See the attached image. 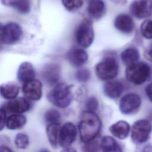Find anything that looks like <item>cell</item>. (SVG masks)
Instances as JSON below:
<instances>
[{
	"label": "cell",
	"instance_id": "cell-24",
	"mask_svg": "<svg viewBox=\"0 0 152 152\" xmlns=\"http://www.w3.org/2000/svg\"><path fill=\"white\" fill-rule=\"evenodd\" d=\"M61 128L59 124H48L46 126V136L49 144L53 147H56L59 144Z\"/></svg>",
	"mask_w": 152,
	"mask_h": 152
},
{
	"label": "cell",
	"instance_id": "cell-4",
	"mask_svg": "<svg viewBox=\"0 0 152 152\" xmlns=\"http://www.w3.org/2000/svg\"><path fill=\"white\" fill-rule=\"evenodd\" d=\"M119 65L115 57L106 56L95 67L96 76L101 80L109 81L115 78L118 74Z\"/></svg>",
	"mask_w": 152,
	"mask_h": 152
},
{
	"label": "cell",
	"instance_id": "cell-22",
	"mask_svg": "<svg viewBox=\"0 0 152 152\" xmlns=\"http://www.w3.org/2000/svg\"><path fill=\"white\" fill-rule=\"evenodd\" d=\"M1 2L4 5L12 7L22 14L28 13L31 8L30 0H1Z\"/></svg>",
	"mask_w": 152,
	"mask_h": 152
},
{
	"label": "cell",
	"instance_id": "cell-19",
	"mask_svg": "<svg viewBox=\"0 0 152 152\" xmlns=\"http://www.w3.org/2000/svg\"><path fill=\"white\" fill-rule=\"evenodd\" d=\"M34 77L35 71L30 62H23L20 65L17 71V79L20 82L24 83L34 79Z\"/></svg>",
	"mask_w": 152,
	"mask_h": 152
},
{
	"label": "cell",
	"instance_id": "cell-23",
	"mask_svg": "<svg viewBox=\"0 0 152 152\" xmlns=\"http://www.w3.org/2000/svg\"><path fill=\"white\" fill-rule=\"evenodd\" d=\"M100 148L104 152H120L122 151L121 145L110 136L103 137L100 142Z\"/></svg>",
	"mask_w": 152,
	"mask_h": 152
},
{
	"label": "cell",
	"instance_id": "cell-1",
	"mask_svg": "<svg viewBox=\"0 0 152 152\" xmlns=\"http://www.w3.org/2000/svg\"><path fill=\"white\" fill-rule=\"evenodd\" d=\"M101 128V120L94 112L86 110L81 113L78 125L81 141L87 143L94 140L99 135Z\"/></svg>",
	"mask_w": 152,
	"mask_h": 152
},
{
	"label": "cell",
	"instance_id": "cell-30",
	"mask_svg": "<svg viewBox=\"0 0 152 152\" xmlns=\"http://www.w3.org/2000/svg\"><path fill=\"white\" fill-rule=\"evenodd\" d=\"M91 78V72L87 68H80L75 73V78L76 80L81 83H84L89 81Z\"/></svg>",
	"mask_w": 152,
	"mask_h": 152
},
{
	"label": "cell",
	"instance_id": "cell-31",
	"mask_svg": "<svg viewBox=\"0 0 152 152\" xmlns=\"http://www.w3.org/2000/svg\"><path fill=\"white\" fill-rule=\"evenodd\" d=\"M99 106L98 99L95 96H91L87 99L86 102V110L94 112Z\"/></svg>",
	"mask_w": 152,
	"mask_h": 152
},
{
	"label": "cell",
	"instance_id": "cell-7",
	"mask_svg": "<svg viewBox=\"0 0 152 152\" xmlns=\"http://www.w3.org/2000/svg\"><path fill=\"white\" fill-rule=\"evenodd\" d=\"M22 35V28L17 23L9 22L1 26L0 37L2 44L6 45H14L19 42Z\"/></svg>",
	"mask_w": 152,
	"mask_h": 152
},
{
	"label": "cell",
	"instance_id": "cell-34",
	"mask_svg": "<svg viewBox=\"0 0 152 152\" xmlns=\"http://www.w3.org/2000/svg\"><path fill=\"white\" fill-rule=\"evenodd\" d=\"M7 112L2 108H0V115H1V131L3 129V128L5 126L7 118H6Z\"/></svg>",
	"mask_w": 152,
	"mask_h": 152
},
{
	"label": "cell",
	"instance_id": "cell-21",
	"mask_svg": "<svg viewBox=\"0 0 152 152\" xmlns=\"http://www.w3.org/2000/svg\"><path fill=\"white\" fill-rule=\"evenodd\" d=\"M27 118L21 113H12L6 121L5 126L10 130H17L23 128L26 124Z\"/></svg>",
	"mask_w": 152,
	"mask_h": 152
},
{
	"label": "cell",
	"instance_id": "cell-36",
	"mask_svg": "<svg viewBox=\"0 0 152 152\" xmlns=\"http://www.w3.org/2000/svg\"><path fill=\"white\" fill-rule=\"evenodd\" d=\"M143 151H152V142L148 144L146 146H145Z\"/></svg>",
	"mask_w": 152,
	"mask_h": 152
},
{
	"label": "cell",
	"instance_id": "cell-20",
	"mask_svg": "<svg viewBox=\"0 0 152 152\" xmlns=\"http://www.w3.org/2000/svg\"><path fill=\"white\" fill-rule=\"evenodd\" d=\"M20 87L18 85L12 81L4 83L1 84L0 91L1 96L7 100H11L17 97Z\"/></svg>",
	"mask_w": 152,
	"mask_h": 152
},
{
	"label": "cell",
	"instance_id": "cell-26",
	"mask_svg": "<svg viewBox=\"0 0 152 152\" xmlns=\"http://www.w3.org/2000/svg\"><path fill=\"white\" fill-rule=\"evenodd\" d=\"M44 119L48 124H59L61 120V115L58 110L51 109L47 110L44 115Z\"/></svg>",
	"mask_w": 152,
	"mask_h": 152
},
{
	"label": "cell",
	"instance_id": "cell-2",
	"mask_svg": "<svg viewBox=\"0 0 152 152\" xmlns=\"http://www.w3.org/2000/svg\"><path fill=\"white\" fill-rule=\"evenodd\" d=\"M47 97L56 107L65 108L69 106L72 100V86L64 83H58L49 92Z\"/></svg>",
	"mask_w": 152,
	"mask_h": 152
},
{
	"label": "cell",
	"instance_id": "cell-5",
	"mask_svg": "<svg viewBox=\"0 0 152 152\" xmlns=\"http://www.w3.org/2000/svg\"><path fill=\"white\" fill-rule=\"evenodd\" d=\"M74 36L76 42L80 46L83 48L90 47L94 38L92 21L88 18L83 19L77 27Z\"/></svg>",
	"mask_w": 152,
	"mask_h": 152
},
{
	"label": "cell",
	"instance_id": "cell-15",
	"mask_svg": "<svg viewBox=\"0 0 152 152\" xmlns=\"http://www.w3.org/2000/svg\"><path fill=\"white\" fill-rule=\"evenodd\" d=\"M114 26L121 33L129 34L134 30L135 24L130 15L126 14H120L114 20Z\"/></svg>",
	"mask_w": 152,
	"mask_h": 152
},
{
	"label": "cell",
	"instance_id": "cell-13",
	"mask_svg": "<svg viewBox=\"0 0 152 152\" xmlns=\"http://www.w3.org/2000/svg\"><path fill=\"white\" fill-rule=\"evenodd\" d=\"M43 80L50 86L58 84L61 77V68L56 64L49 63L43 66L41 71Z\"/></svg>",
	"mask_w": 152,
	"mask_h": 152
},
{
	"label": "cell",
	"instance_id": "cell-6",
	"mask_svg": "<svg viewBox=\"0 0 152 152\" xmlns=\"http://www.w3.org/2000/svg\"><path fill=\"white\" fill-rule=\"evenodd\" d=\"M151 131L152 125L148 120H138L131 128V140L135 144H142L148 140Z\"/></svg>",
	"mask_w": 152,
	"mask_h": 152
},
{
	"label": "cell",
	"instance_id": "cell-9",
	"mask_svg": "<svg viewBox=\"0 0 152 152\" xmlns=\"http://www.w3.org/2000/svg\"><path fill=\"white\" fill-rule=\"evenodd\" d=\"M131 14L138 19H144L152 15V0H134L130 5Z\"/></svg>",
	"mask_w": 152,
	"mask_h": 152
},
{
	"label": "cell",
	"instance_id": "cell-8",
	"mask_svg": "<svg viewBox=\"0 0 152 152\" xmlns=\"http://www.w3.org/2000/svg\"><path fill=\"white\" fill-rule=\"evenodd\" d=\"M141 99L134 93H129L124 95L120 100L119 108L120 112L126 115L136 113L141 107Z\"/></svg>",
	"mask_w": 152,
	"mask_h": 152
},
{
	"label": "cell",
	"instance_id": "cell-18",
	"mask_svg": "<svg viewBox=\"0 0 152 152\" xmlns=\"http://www.w3.org/2000/svg\"><path fill=\"white\" fill-rule=\"evenodd\" d=\"M110 132L119 140H125L128 137L131 131L129 124L125 121H119L112 124L109 128Z\"/></svg>",
	"mask_w": 152,
	"mask_h": 152
},
{
	"label": "cell",
	"instance_id": "cell-11",
	"mask_svg": "<svg viewBox=\"0 0 152 152\" xmlns=\"http://www.w3.org/2000/svg\"><path fill=\"white\" fill-rule=\"evenodd\" d=\"M22 91L27 99L37 101L42 96V84L38 80L32 79L23 83Z\"/></svg>",
	"mask_w": 152,
	"mask_h": 152
},
{
	"label": "cell",
	"instance_id": "cell-35",
	"mask_svg": "<svg viewBox=\"0 0 152 152\" xmlns=\"http://www.w3.org/2000/svg\"><path fill=\"white\" fill-rule=\"evenodd\" d=\"M145 94L149 99V100L152 102V82L149 83L145 88Z\"/></svg>",
	"mask_w": 152,
	"mask_h": 152
},
{
	"label": "cell",
	"instance_id": "cell-3",
	"mask_svg": "<svg viewBox=\"0 0 152 152\" xmlns=\"http://www.w3.org/2000/svg\"><path fill=\"white\" fill-rule=\"evenodd\" d=\"M125 75L126 79L135 85H141L146 82L151 75V68L148 64L138 61L127 66Z\"/></svg>",
	"mask_w": 152,
	"mask_h": 152
},
{
	"label": "cell",
	"instance_id": "cell-33",
	"mask_svg": "<svg viewBox=\"0 0 152 152\" xmlns=\"http://www.w3.org/2000/svg\"><path fill=\"white\" fill-rule=\"evenodd\" d=\"M144 58L149 62H152V42L144 52Z\"/></svg>",
	"mask_w": 152,
	"mask_h": 152
},
{
	"label": "cell",
	"instance_id": "cell-37",
	"mask_svg": "<svg viewBox=\"0 0 152 152\" xmlns=\"http://www.w3.org/2000/svg\"><path fill=\"white\" fill-rule=\"evenodd\" d=\"M112 2L118 3V4H125L126 2V0H111Z\"/></svg>",
	"mask_w": 152,
	"mask_h": 152
},
{
	"label": "cell",
	"instance_id": "cell-16",
	"mask_svg": "<svg viewBox=\"0 0 152 152\" xmlns=\"http://www.w3.org/2000/svg\"><path fill=\"white\" fill-rule=\"evenodd\" d=\"M122 83L117 80L107 81L103 86L104 94L108 98L116 99L119 98L124 91Z\"/></svg>",
	"mask_w": 152,
	"mask_h": 152
},
{
	"label": "cell",
	"instance_id": "cell-28",
	"mask_svg": "<svg viewBox=\"0 0 152 152\" xmlns=\"http://www.w3.org/2000/svg\"><path fill=\"white\" fill-rule=\"evenodd\" d=\"M30 142L28 136L24 133H18L15 135L14 143L15 146L20 149L26 148Z\"/></svg>",
	"mask_w": 152,
	"mask_h": 152
},
{
	"label": "cell",
	"instance_id": "cell-12",
	"mask_svg": "<svg viewBox=\"0 0 152 152\" xmlns=\"http://www.w3.org/2000/svg\"><path fill=\"white\" fill-rule=\"evenodd\" d=\"M1 108L7 113H23L30 109V103L26 97H16L2 104Z\"/></svg>",
	"mask_w": 152,
	"mask_h": 152
},
{
	"label": "cell",
	"instance_id": "cell-29",
	"mask_svg": "<svg viewBox=\"0 0 152 152\" xmlns=\"http://www.w3.org/2000/svg\"><path fill=\"white\" fill-rule=\"evenodd\" d=\"M64 7L70 12L80 9L83 5V0H61Z\"/></svg>",
	"mask_w": 152,
	"mask_h": 152
},
{
	"label": "cell",
	"instance_id": "cell-27",
	"mask_svg": "<svg viewBox=\"0 0 152 152\" xmlns=\"http://www.w3.org/2000/svg\"><path fill=\"white\" fill-rule=\"evenodd\" d=\"M140 33L145 39H152V20H146L142 23L140 26Z\"/></svg>",
	"mask_w": 152,
	"mask_h": 152
},
{
	"label": "cell",
	"instance_id": "cell-14",
	"mask_svg": "<svg viewBox=\"0 0 152 152\" xmlns=\"http://www.w3.org/2000/svg\"><path fill=\"white\" fill-rule=\"evenodd\" d=\"M66 58L71 65L78 68L83 66L87 62L88 59V55L82 48H73L67 52Z\"/></svg>",
	"mask_w": 152,
	"mask_h": 152
},
{
	"label": "cell",
	"instance_id": "cell-10",
	"mask_svg": "<svg viewBox=\"0 0 152 152\" xmlns=\"http://www.w3.org/2000/svg\"><path fill=\"white\" fill-rule=\"evenodd\" d=\"M77 137L75 125L71 122L64 124L61 128L59 145L63 148H70Z\"/></svg>",
	"mask_w": 152,
	"mask_h": 152
},
{
	"label": "cell",
	"instance_id": "cell-32",
	"mask_svg": "<svg viewBox=\"0 0 152 152\" xmlns=\"http://www.w3.org/2000/svg\"><path fill=\"white\" fill-rule=\"evenodd\" d=\"M94 140L85 143L86 145L84 146L85 151H98V148L100 147V144H99L97 142L94 141Z\"/></svg>",
	"mask_w": 152,
	"mask_h": 152
},
{
	"label": "cell",
	"instance_id": "cell-17",
	"mask_svg": "<svg viewBox=\"0 0 152 152\" xmlns=\"http://www.w3.org/2000/svg\"><path fill=\"white\" fill-rule=\"evenodd\" d=\"M87 11L90 18L99 20L105 14V3L103 0H90L87 5Z\"/></svg>",
	"mask_w": 152,
	"mask_h": 152
},
{
	"label": "cell",
	"instance_id": "cell-25",
	"mask_svg": "<svg viewBox=\"0 0 152 152\" xmlns=\"http://www.w3.org/2000/svg\"><path fill=\"white\" fill-rule=\"evenodd\" d=\"M121 59L125 65H132L138 61L140 59L139 51L136 48L129 47L122 51Z\"/></svg>",
	"mask_w": 152,
	"mask_h": 152
}]
</instances>
